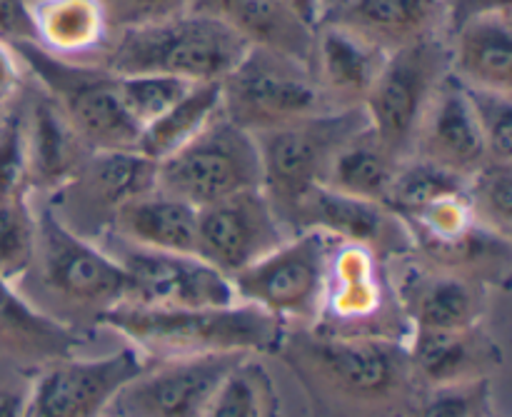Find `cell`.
<instances>
[{
	"label": "cell",
	"mask_w": 512,
	"mask_h": 417,
	"mask_svg": "<svg viewBox=\"0 0 512 417\" xmlns=\"http://www.w3.org/2000/svg\"><path fill=\"white\" fill-rule=\"evenodd\" d=\"M150 358L213 353H270L283 345L285 323L250 303L225 308H160L123 303L98 318Z\"/></svg>",
	"instance_id": "cell-1"
},
{
	"label": "cell",
	"mask_w": 512,
	"mask_h": 417,
	"mask_svg": "<svg viewBox=\"0 0 512 417\" xmlns=\"http://www.w3.org/2000/svg\"><path fill=\"white\" fill-rule=\"evenodd\" d=\"M245 50L248 43L223 18L205 8H185L115 28L98 65L115 75L160 73L190 83H213L233 70Z\"/></svg>",
	"instance_id": "cell-2"
},
{
	"label": "cell",
	"mask_w": 512,
	"mask_h": 417,
	"mask_svg": "<svg viewBox=\"0 0 512 417\" xmlns=\"http://www.w3.org/2000/svg\"><path fill=\"white\" fill-rule=\"evenodd\" d=\"M38 210L33 265L45 295L73 313L100 315L115 305L133 300V283L113 253H105L95 240L83 238L53 215L48 205Z\"/></svg>",
	"instance_id": "cell-3"
},
{
	"label": "cell",
	"mask_w": 512,
	"mask_h": 417,
	"mask_svg": "<svg viewBox=\"0 0 512 417\" xmlns=\"http://www.w3.org/2000/svg\"><path fill=\"white\" fill-rule=\"evenodd\" d=\"M13 53L35 75L38 88L58 105L90 153L135 150L140 130L120 103L118 75L98 63L58 58L35 43L18 45Z\"/></svg>",
	"instance_id": "cell-4"
},
{
	"label": "cell",
	"mask_w": 512,
	"mask_h": 417,
	"mask_svg": "<svg viewBox=\"0 0 512 417\" xmlns=\"http://www.w3.org/2000/svg\"><path fill=\"white\" fill-rule=\"evenodd\" d=\"M220 113L255 135L328 113V105L313 65L248 45L243 58L220 80Z\"/></svg>",
	"instance_id": "cell-5"
},
{
	"label": "cell",
	"mask_w": 512,
	"mask_h": 417,
	"mask_svg": "<svg viewBox=\"0 0 512 417\" xmlns=\"http://www.w3.org/2000/svg\"><path fill=\"white\" fill-rule=\"evenodd\" d=\"M155 180L158 190L193 208H205L243 190L263 188L255 135L218 113L183 148L160 160Z\"/></svg>",
	"instance_id": "cell-6"
},
{
	"label": "cell",
	"mask_w": 512,
	"mask_h": 417,
	"mask_svg": "<svg viewBox=\"0 0 512 417\" xmlns=\"http://www.w3.org/2000/svg\"><path fill=\"white\" fill-rule=\"evenodd\" d=\"M363 108L328 110L283 128L255 133L263 173V193L283 223L305 193L323 185L340 145L365 128ZM288 233V230H285Z\"/></svg>",
	"instance_id": "cell-7"
},
{
	"label": "cell",
	"mask_w": 512,
	"mask_h": 417,
	"mask_svg": "<svg viewBox=\"0 0 512 417\" xmlns=\"http://www.w3.org/2000/svg\"><path fill=\"white\" fill-rule=\"evenodd\" d=\"M448 70V40L443 33L388 53L373 88L365 95L363 115L370 133L395 158H410L425 108Z\"/></svg>",
	"instance_id": "cell-8"
},
{
	"label": "cell",
	"mask_w": 512,
	"mask_h": 417,
	"mask_svg": "<svg viewBox=\"0 0 512 417\" xmlns=\"http://www.w3.org/2000/svg\"><path fill=\"white\" fill-rule=\"evenodd\" d=\"M335 243L320 230L288 235L278 248L230 278L235 295L240 303L258 305L283 323L315 320L323 313Z\"/></svg>",
	"instance_id": "cell-9"
},
{
	"label": "cell",
	"mask_w": 512,
	"mask_h": 417,
	"mask_svg": "<svg viewBox=\"0 0 512 417\" xmlns=\"http://www.w3.org/2000/svg\"><path fill=\"white\" fill-rule=\"evenodd\" d=\"M300 360L325 388L360 405L390 403L413 380L408 345L378 333L325 330L300 348Z\"/></svg>",
	"instance_id": "cell-10"
},
{
	"label": "cell",
	"mask_w": 512,
	"mask_h": 417,
	"mask_svg": "<svg viewBox=\"0 0 512 417\" xmlns=\"http://www.w3.org/2000/svg\"><path fill=\"white\" fill-rule=\"evenodd\" d=\"M153 160L138 150L90 153L78 173L50 193L48 208L58 220L83 238L93 240L113 223L115 213L130 200L158 188Z\"/></svg>",
	"instance_id": "cell-11"
},
{
	"label": "cell",
	"mask_w": 512,
	"mask_h": 417,
	"mask_svg": "<svg viewBox=\"0 0 512 417\" xmlns=\"http://www.w3.org/2000/svg\"><path fill=\"white\" fill-rule=\"evenodd\" d=\"M245 355L250 353L185 355L145 365L118 390L103 417H205L218 385Z\"/></svg>",
	"instance_id": "cell-12"
},
{
	"label": "cell",
	"mask_w": 512,
	"mask_h": 417,
	"mask_svg": "<svg viewBox=\"0 0 512 417\" xmlns=\"http://www.w3.org/2000/svg\"><path fill=\"white\" fill-rule=\"evenodd\" d=\"M145 365L133 345L103 358L55 360L30 385L25 417H103L118 390Z\"/></svg>",
	"instance_id": "cell-13"
},
{
	"label": "cell",
	"mask_w": 512,
	"mask_h": 417,
	"mask_svg": "<svg viewBox=\"0 0 512 417\" xmlns=\"http://www.w3.org/2000/svg\"><path fill=\"white\" fill-rule=\"evenodd\" d=\"M288 238L263 188L198 208L195 255L233 278Z\"/></svg>",
	"instance_id": "cell-14"
},
{
	"label": "cell",
	"mask_w": 512,
	"mask_h": 417,
	"mask_svg": "<svg viewBox=\"0 0 512 417\" xmlns=\"http://www.w3.org/2000/svg\"><path fill=\"white\" fill-rule=\"evenodd\" d=\"M133 283V300L160 308H225L240 303L233 280L198 255L125 245L115 253Z\"/></svg>",
	"instance_id": "cell-15"
},
{
	"label": "cell",
	"mask_w": 512,
	"mask_h": 417,
	"mask_svg": "<svg viewBox=\"0 0 512 417\" xmlns=\"http://www.w3.org/2000/svg\"><path fill=\"white\" fill-rule=\"evenodd\" d=\"M288 235L320 230L340 243L365 245L375 255L380 250H403L413 245L408 228L378 200L353 198L328 185H315L285 218Z\"/></svg>",
	"instance_id": "cell-16"
},
{
	"label": "cell",
	"mask_w": 512,
	"mask_h": 417,
	"mask_svg": "<svg viewBox=\"0 0 512 417\" xmlns=\"http://www.w3.org/2000/svg\"><path fill=\"white\" fill-rule=\"evenodd\" d=\"M410 155L440 165L460 178H470L490 160L465 88L450 70L425 108Z\"/></svg>",
	"instance_id": "cell-17"
},
{
	"label": "cell",
	"mask_w": 512,
	"mask_h": 417,
	"mask_svg": "<svg viewBox=\"0 0 512 417\" xmlns=\"http://www.w3.org/2000/svg\"><path fill=\"white\" fill-rule=\"evenodd\" d=\"M410 330H460L478 325L485 308L483 280L448 268H415L400 288Z\"/></svg>",
	"instance_id": "cell-18"
},
{
	"label": "cell",
	"mask_w": 512,
	"mask_h": 417,
	"mask_svg": "<svg viewBox=\"0 0 512 417\" xmlns=\"http://www.w3.org/2000/svg\"><path fill=\"white\" fill-rule=\"evenodd\" d=\"M388 53L365 43L358 35L320 23L315 30L313 73L328 110L363 108Z\"/></svg>",
	"instance_id": "cell-19"
},
{
	"label": "cell",
	"mask_w": 512,
	"mask_h": 417,
	"mask_svg": "<svg viewBox=\"0 0 512 417\" xmlns=\"http://www.w3.org/2000/svg\"><path fill=\"white\" fill-rule=\"evenodd\" d=\"M320 23L338 25L383 53H393L443 33V0H343Z\"/></svg>",
	"instance_id": "cell-20"
},
{
	"label": "cell",
	"mask_w": 512,
	"mask_h": 417,
	"mask_svg": "<svg viewBox=\"0 0 512 417\" xmlns=\"http://www.w3.org/2000/svg\"><path fill=\"white\" fill-rule=\"evenodd\" d=\"M408 358L413 378L425 380L430 388L453 383L485 380L500 368V348L478 330H410Z\"/></svg>",
	"instance_id": "cell-21"
},
{
	"label": "cell",
	"mask_w": 512,
	"mask_h": 417,
	"mask_svg": "<svg viewBox=\"0 0 512 417\" xmlns=\"http://www.w3.org/2000/svg\"><path fill=\"white\" fill-rule=\"evenodd\" d=\"M512 13L473 18L445 35L450 75L465 88L512 93Z\"/></svg>",
	"instance_id": "cell-22"
},
{
	"label": "cell",
	"mask_w": 512,
	"mask_h": 417,
	"mask_svg": "<svg viewBox=\"0 0 512 417\" xmlns=\"http://www.w3.org/2000/svg\"><path fill=\"white\" fill-rule=\"evenodd\" d=\"M23 113L28 185L30 190L50 195L78 173L90 150L43 90H38L35 100H30Z\"/></svg>",
	"instance_id": "cell-23"
},
{
	"label": "cell",
	"mask_w": 512,
	"mask_h": 417,
	"mask_svg": "<svg viewBox=\"0 0 512 417\" xmlns=\"http://www.w3.org/2000/svg\"><path fill=\"white\" fill-rule=\"evenodd\" d=\"M80 340L63 320L25 300L15 283L0 278V355L50 365L73 358Z\"/></svg>",
	"instance_id": "cell-24"
},
{
	"label": "cell",
	"mask_w": 512,
	"mask_h": 417,
	"mask_svg": "<svg viewBox=\"0 0 512 417\" xmlns=\"http://www.w3.org/2000/svg\"><path fill=\"white\" fill-rule=\"evenodd\" d=\"M198 208L163 190H150L115 213L110 233L125 245L195 255Z\"/></svg>",
	"instance_id": "cell-25"
},
{
	"label": "cell",
	"mask_w": 512,
	"mask_h": 417,
	"mask_svg": "<svg viewBox=\"0 0 512 417\" xmlns=\"http://www.w3.org/2000/svg\"><path fill=\"white\" fill-rule=\"evenodd\" d=\"M253 48L278 50L313 65L315 30L285 0H215L205 8Z\"/></svg>",
	"instance_id": "cell-26"
},
{
	"label": "cell",
	"mask_w": 512,
	"mask_h": 417,
	"mask_svg": "<svg viewBox=\"0 0 512 417\" xmlns=\"http://www.w3.org/2000/svg\"><path fill=\"white\" fill-rule=\"evenodd\" d=\"M33 15L35 45L58 58H100L113 33L103 0H33Z\"/></svg>",
	"instance_id": "cell-27"
},
{
	"label": "cell",
	"mask_w": 512,
	"mask_h": 417,
	"mask_svg": "<svg viewBox=\"0 0 512 417\" xmlns=\"http://www.w3.org/2000/svg\"><path fill=\"white\" fill-rule=\"evenodd\" d=\"M383 275L378 268V255L365 245L335 243L328 270L323 310H328L338 323H368L383 308Z\"/></svg>",
	"instance_id": "cell-28"
},
{
	"label": "cell",
	"mask_w": 512,
	"mask_h": 417,
	"mask_svg": "<svg viewBox=\"0 0 512 417\" xmlns=\"http://www.w3.org/2000/svg\"><path fill=\"white\" fill-rule=\"evenodd\" d=\"M400 163L403 160L395 158L365 125L340 145L330 160L323 185L353 198L383 203Z\"/></svg>",
	"instance_id": "cell-29"
},
{
	"label": "cell",
	"mask_w": 512,
	"mask_h": 417,
	"mask_svg": "<svg viewBox=\"0 0 512 417\" xmlns=\"http://www.w3.org/2000/svg\"><path fill=\"white\" fill-rule=\"evenodd\" d=\"M220 113V80L213 83H195L183 98L170 105L160 118L145 125L138 135V150L143 158L155 165L183 148L190 138L200 133L215 115Z\"/></svg>",
	"instance_id": "cell-30"
},
{
	"label": "cell",
	"mask_w": 512,
	"mask_h": 417,
	"mask_svg": "<svg viewBox=\"0 0 512 417\" xmlns=\"http://www.w3.org/2000/svg\"><path fill=\"white\" fill-rule=\"evenodd\" d=\"M463 190L465 178L440 168V165L410 155L395 170V178L390 183L383 205L390 213L398 215L403 223H408L415 215L428 210L430 205L460 195Z\"/></svg>",
	"instance_id": "cell-31"
},
{
	"label": "cell",
	"mask_w": 512,
	"mask_h": 417,
	"mask_svg": "<svg viewBox=\"0 0 512 417\" xmlns=\"http://www.w3.org/2000/svg\"><path fill=\"white\" fill-rule=\"evenodd\" d=\"M205 417H278V395L268 370L245 355L213 393Z\"/></svg>",
	"instance_id": "cell-32"
},
{
	"label": "cell",
	"mask_w": 512,
	"mask_h": 417,
	"mask_svg": "<svg viewBox=\"0 0 512 417\" xmlns=\"http://www.w3.org/2000/svg\"><path fill=\"white\" fill-rule=\"evenodd\" d=\"M470 218L488 233L510 240L512 235V160H488L470 178L463 190Z\"/></svg>",
	"instance_id": "cell-33"
},
{
	"label": "cell",
	"mask_w": 512,
	"mask_h": 417,
	"mask_svg": "<svg viewBox=\"0 0 512 417\" xmlns=\"http://www.w3.org/2000/svg\"><path fill=\"white\" fill-rule=\"evenodd\" d=\"M38 210L23 198L0 200V278L18 283L33 265Z\"/></svg>",
	"instance_id": "cell-34"
},
{
	"label": "cell",
	"mask_w": 512,
	"mask_h": 417,
	"mask_svg": "<svg viewBox=\"0 0 512 417\" xmlns=\"http://www.w3.org/2000/svg\"><path fill=\"white\" fill-rule=\"evenodd\" d=\"M195 83L175 75L160 73H133L118 75V95L125 113L130 115L138 130L153 123L155 118L165 113L170 105L178 103Z\"/></svg>",
	"instance_id": "cell-35"
},
{
	"label": "cell",
	"mask_w": 512,
	"mask_h": 417,
	"mask_svg": "<svg viewBox=\"0 0 512 417\" xmlns=\"http://www.w3.org/2000/svg\"><path fill=\"white\" fill-rule=\"evenodd\" d=\"M465 95L488 148V158L512 160V93L465 88Z\"/></svg>",
	"instance_id": "cell-36"
},
{
	"label": "cell",
	"mask_w": 512,
	"mask_h": 417,
	"mask_svg": "<svg viewBox=\"0 0 512 417\" xmlns=\"http://www.w3.org/2000/svg\"><path fill=\"white\" fill-rule=\"evenodd\" d=\"M30 195L25 155V113L20 105L0 115V200Z\"/></svg>",
	"instance_id": "cell-37"
},
{
	"label": "cell",
	"mask_w": 512,
	"mask_h": 417,
	"mask_svg": "<svg viewBox=\"0 0 512 417\" xmlns=\"http://www.w3.org/2000/svg\"><path fill=\"white\" fill-rule=\"evenodd\" d=\"M413 417H490L488 378L430 388Z\"/></svg>",
	"instance_id": "cell-38"
},
{
	"label": "cell",
	"mask_w": 512,
	"mask_h": 417,
	"mask_svg": "<svg viewBox=\"0 0 512 417\" xmlns=\"http://www.w3.org/2000/svg\"><path fill=\"white\" fill-rule=\"evenodd\" d=\"M103 5L115 30L178 13V10L188 8V0H103Z\"/></svg>",
	"instance_id": "cell-39"
},
{
	"label": "cell",
	"mask_w": 512,
	"mask_h": 417,
	"mask_svg": "<svg viewBox=\"0 0 512 417\" xmlns=\"http://www.w3.org/2000/svg\"><path fill=\"white\" fill-rule=\"evenodd\" d=\"M0 43L8 48L38 43L30 0H0Z\"/></svg>",
	"instance_id": "cell-40"
},
{
	"label": "cell",
	"mask_w": 512,
	"mask_h": 417,
	"mask_svg": "<svg viewBox=\"0 0 512 417\" xmlns=\"http://www.w3.org/2000/svg\"><path fill=\"white\" fill-rule=\"evenodd\" d=\"M493 13H512V0H443V33Z\"/></svg>",
	"instance_id": "cell-41"
},
{
	"label": "cell",
	"mask_w": 512,
	"mask_h": 417,
	"mask_svg": "<svg viewBox=\"0 0 512 417\" xmlns=\"http://www.w3.org/2000/svg\"><path fill=\"white\" fill-rule=\"evenodd\" d=\"M23 63L13 48L0 43V115L8 108H13L15 100L20 95V85H23Z\"/></svg>",
	"instance_id": "cell-42"
},
{
	"label": "cell",
	"mask_w": 512,
	"mask_h": 417,
	"mask_svg": "<svg viewBox=\"0 0 512 417\" xmlns=\"http://www.w3.org/2000/svg\"><path fill=\"white\" fill-rule=\"evenodd\" d=\"M28 388H10L0 385V417H25L28 408Z\"/></svg>",
	"instance_id": "cell-43"
},
{
	"label": "cell",
	"mask_w": 512,
	"mask_h": 417,
	"mask_svg": "<svg viewBox=\"0 0 512 417\" xmlns=\"http://www.w3.org/2000/svg\"><path fill=\"white\" fill-rule=\"evenodd\" d=\"M285 3H288L290 8H293L295 13L310 25V28H318L320 15H323V10H320V0H285Z\"/></svg>",
	"instance_id": "cell-44"
},
{
	"label": "cell",
	"mask_w": 512,
	"mask_h": 417,
	"mask_svg": "<svg viewBox=\"0 0 512 417\" xmlns=\"http://www.w3.org/2000/svg\"><path fill=\"white\" fill-rule=\"evenodd\" d=\"M343 3V0H320V10H323V15H320V20L325 18V15L330 13L333 8H338V5Z\"/></svg>",
	"instance_id": "cell-45"
}]
</instances>
